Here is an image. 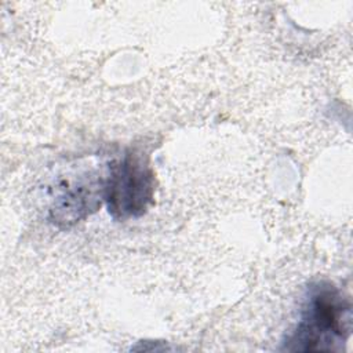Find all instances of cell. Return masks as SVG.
I'll return each instance as SVG.
<instances>
[{
  "label": "cell",
  "instance_id": "1",
  "mask_svg": "<svg viewBox=\"0 0 353 353\" xmlns=\"http://www.w3.org/2000/svg\"><path fill=\"white\" fill-rule=\"evenodd\" d=\"M350 328L349 301L331 283L319 281L309 287L301 320L284 349L292 352L341 350L350 335Z\"/></svg>",
  "mask_w": 353,
  "mask_h": 353
},
{
  "label": "cell",
  "instance_id": "2",
  "mask_svg": "<svg viewBox=\"0 0 353 353\" xmlns=\"http://www.w3.org/2000/svg\"><path fill=\"white\" fill-rule=\"evenodd\" d=\"M103 190L113 218L127 219L145 214L153 199L154 176L143 154L128 152L114 163Z\"/></svg>",
  "mask_w": 353,
  "mask_h": 353
}]
</instances>
